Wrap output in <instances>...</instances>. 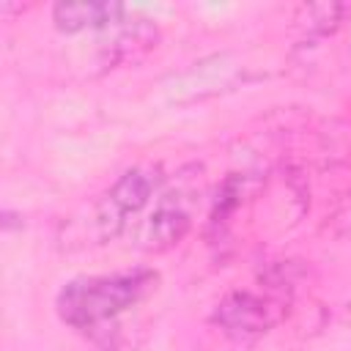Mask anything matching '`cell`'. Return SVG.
<instances>
[{"label": "cell", "instance_id": "obj_5", "mask_svg": "<svg viewBox=\"0 0 351 351\" xmlns=\"http://www.w3.org/2000/svg\"><path fill=\"white\" fill-rule=\"evenodd\" d=\"M123 16L126 8L121 3H58L52 8V22L63 33L118 27Z\"/></svg>", "mask_w": 351, "mask_h": 351}, {"label": "cell", "instance_id": "obj_4", "mask_svg": "<svg viewBox=\"0 0 351 351\" xmlns=\"http://www.w3.org/2000/svg\"><path fill=\"white\" fill-rule=\"evenodd\" d=\"M195 200L184 186L162 189L154 208L137 228V247L145 252H165L176 247L192 228Z\"/></svg>", "mask_w": 351, "mask_h": 351}, {"label": "cell", "instance_id": "obj_1", "mask_svg": "<svg viewBox=\"0 0 351 351\" xmlns=\"http://www.w3.org/2000/svg\"><path fill=\"white\" fill-rule=\"evenodd\" d=\"M156 282L159 274L154 269L74 277L58 291L55 310L66 326L110 351L121 340V318L143 304L156 291Z\"/></svg>", "mask_w": 351, "mask_h": 351}, {"label": "cell", "instance_id": "obj_2", "mask_svg": "<svg viewBox=\"0 0 351 351\" xmlns=\"http://www.w3.org/2000/svg\"><path fill=\"white\" fill-rule=\"evenodd\" d=\"M165 176L159 165H134L126 173L118 176V181L99 195L82 217H74L66 228H63V239H69L66 244H77V247H88V244H104L110 239H115L132 217H137L151 200L154 195L162 192Z\"/></svg>", "mask_w": 351, "mask_h": 351}, {"label": "cell", "instance_id": "obj_3", "mask_svg": "<svg viewBox=\"0 0 351 351\" xmlns=\"http://www.w3.org/2000/svg\"><path fill=\"white\" fill-rule=\"evenodd\" d=\"M288 313V296L282 291L236 288L219 299L211 321L230 337L250 340L274 329Z\"/></svg>", "mask_w": 351, "mask_h": 351}]
</instances>
